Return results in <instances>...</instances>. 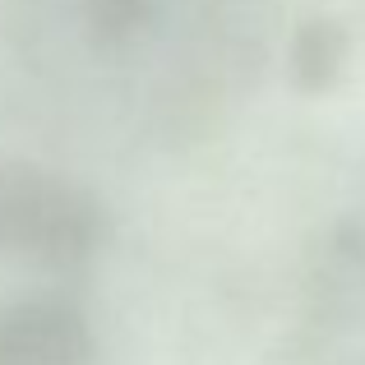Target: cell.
I'll return each instance as SVG.
<instances>
[{"label": "cell", "instance_id": "6da1fadb", "mask_svg": "<svg viewBox=\"0 0 365 365\" xmlns=\"http://www.w3.org/2000/svg\"><path fill=\"white\" fill-rule=\"evenodd\" d=\"M102 213L74 180L28 162H0V255L74 268L93 255Z\"/></svg>", "mask_w": 365, "mask_h": 365}, {"label": "cell", "instance_id": "7a4b0ae2", "mask_svg": "<svg viewBox=\"0 0 365 365\" xmlns=\"http://www.w3.org/2000/svg\"><path fill=\"white\" fill-rule=\"evenodd\" d=\"M0 365H93L88 324L61 301H0Z\"/></svg>", "mask_w": 365, "mask_h": 365}, {"label": "cell", "instance_id": "3957f363", "mask_svg": "<svg viewBox=\"0 0 365 365\" xmlns=\"http://www.w3.org/2000/svg\"><path fill=\"white\" fill-rule=\"evenodd\" d=\"M342 65V33L333 24H305L296 33V79L305 88H324Z\"/></svg>", "mask_w": 365, "mask_h": 365}, {"label": "cell", "instance_id": "277c9868", "mask_svg": "<svg viewBox=\"0 0 365 365\" xmlns=\"http://www.w3.org/2000/svg\"><path fill=\"white\" fill-rule=\"evenodd\" d=\"M143 5H148V0H102V5H98V24L111 28V33H120V28L139 24Z\"/></svg>", "mask_w": 365, "mask_h": 365}]
</instances>
